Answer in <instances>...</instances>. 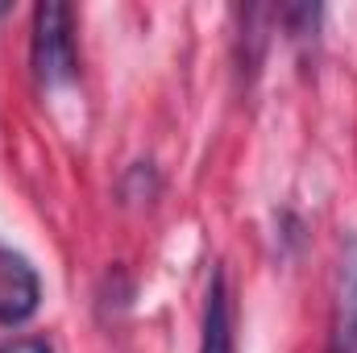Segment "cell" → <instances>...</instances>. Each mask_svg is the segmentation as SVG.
I'll return each mask as SVG.
<instances>
[{"instance_id": "cell-1", "label": "cell", "mask_w": 357, "mask_h": 353, "mask_svg": "<svg viewBox=\"0 0 357 353\" xmlns=\"http://www.w3.org/2000/svg\"><path fill=\"white\" fill-rule=\"evenodd\" d=\"M29 59H33V75L42 88H59L71 84L79 71V54H75V33H71V8L59 0H46L33 8V42H29Z\"/></svg>"}, {"instance_id": "cell-2", "label": "cell", "mask_w": 357, "mask_h": 353, "mask_svg": "<svg viewBox=\"0 0 357 353\" xmlns=\"http://www.w3.org/2000/svg\"><path fill=\"white\" fill-rule=\"evenodd\" d=\"M42 303V278L25 254L0 246V324H25Z\"/></svg>"}, {"instance_id": "cell-3", "label": "cell", "mask_w": 357, "mask_h": 353, "mask_svg": "<svg viewBox=\"0 0 357 353\" xmlns=\"http://www.w3.org/2000/svg\"><path fill=\"white\" fill-rule=\"evenodd\" d=\"M333 353H357V237L341 246L337 308H333Z\"/></svg>"}, {"instance_id": "cell-4", "label": "cell", "mask_w": 357, "mask_h": 353, "mask_svg": "<svg viewBox=\"0 0 357 353\" xmlns=\"http://www.w3.org/2000/svg\"><path fill=\"white\" fill-rule=\"evenodd\" d=\"M199 353H237L233 345V308H229V287L225 270H212L208 299H204V341Z\"/></svg>"}, {"instance_id": "cell-5", "label": "cell", "mask_w": 357, "mask_h": 353, "mask_svg": "<svg viewBox=\"0 0 357 353\" xmlns=\"http://www.w3.org/2000/svg\"><path fill=\"white\" fill-rule=\"evenodd\" d=\"M0 353H54L42 337H17V341H4Z\"/></svg>"}]
</instances>
